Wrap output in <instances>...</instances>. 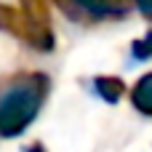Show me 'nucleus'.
<instances>
[{
    "mask_svg": "<svg viewBox=\"0 0 152 152\" xmlns=\"http://www.w3.org/2000/svg\"><path fill=\"white\" fill-rule=\"evenodd\" d=\"M51 91V80L43 72H21L0 88V136H21L40 115Z\"/></svg>",
    "mask_w": 152,
    "mask_h": 152,
    "instance_id": "nucleus-1",
    "label": "nucleus"
},
{
    "mask_svg": "<svg viewBox=\"0 0 152 152\" xmlns=\"http://www.w3.org/2000/svg\"><path fill=\"white\" fill-rule=\"evenodd\" d=\"M0 29L8 32V35H13L16 40H21L32 51L51 53L53 45H56L51 24H37L21 8H13V5H5V3H0Z\"/></svg>",
    "mask_w": 152,
    "mask_h": 152,
    "instance_id": "nucleus-2",
    "label": "nucleus"
},
{
    "mask_svg": "<svg viewBox=\"0 0 152 152\" xmlns=\"http://www.w3.org/2000/svg\"><path fill=\"white\" fill-rule=\"evenodd\" d=\"M53 3L67 19L80 24L123 19L128 13V0H53Z\"/></svg>",
    "mask_w": 152,
    "mask_h": 152,
    "instance_id": "nucleus-3",
    "label": "nucleus"
},
{
    "mask_svg": "<svg viewBox=\"0 0 152 152\" xmlns=\"http://www.w3.org/2000/svg\"><path fill=\"white\" fill-rule=\"evenodd\" d=\"M91 91L104 102V104H118L123 96H126V83L118 77V75H96L91 80Z\"/></svg>",
    "mask_w": 152,
    "mask_h": 152,
    "instance_id": "nucleus-4",
    "label": "nucleus"
},
{
    "mask_svg": "<svg viewBox=\"0 0 152 152\" xmlns=\"http://www.w3.org/2000/svg\"><path fill=\"white\" fill-rule=\"evenodd\" d=\"M131 107L136 112L152 118V72L142 75L134 83V88H131Z\"/></svg>",
    "mask_w": 152,
    "mask_h": 152,
    "instance_id": "nucleus-5",
    "label": "nucleus"
},
{
    "mask_svg": "<svg viewBox=\"0 0 152 152\" xmlns=\"http://www.w3.org/2000/svg\"><path fill=\"white\" fill-rule=\"evenodd\" d=\"M131 56L136 61H150L152 59V27H150V32L144 37H139V40L131 43Z\"/></svg>",
    "mask_w": 152,
    "mask_h": 152,
    "instance_id": "nucleus-6",
    "label": "nucleus"
},
{
    "mask_svg": "<svg viewBox=\"0 0 152 152\" xmlns=\"http://www.w3.org/2000/svg\"><path fill=\"white\" fill-rule=\"evenodd\" d=\"M134 5H136V11L152 24V0H134Z\"/></svg>",
    "mask_w": 152,
    "mask_h": 152,
    "instance_id": "nucleus-7",
    "label": "nucleus"
},
{
    "mask_svg": "<svg viewBox=\"0 0 152 152\" xmlns=\"http://www.w3.org/2000/svg\"><path fill=\"white\" fill-rule=\"evenodd\" d=\"M24 152H45V147H43L40 142H35V144H29V147H24Z\"/></svg>",
    "mask_w": 152,
    "mask_h": 152,
    "instance_id": "nucleus-8",
    "label": "nucleus"
}]
</instances>
